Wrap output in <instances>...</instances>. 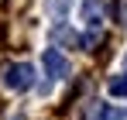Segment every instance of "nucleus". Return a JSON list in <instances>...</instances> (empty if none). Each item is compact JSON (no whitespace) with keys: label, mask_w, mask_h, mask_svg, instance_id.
<instances>
[{"label":"nucleus","mask_w":127,"mask_h":120,"mask_svg":"<svg viewBox=\"0 0 127 120\" xmlns=\"http://www.w3.org/2000/svg\"><path fill=\"white\" fill-rule=\"evenodd\" d=\"M3 82H7V89L24 93V89H31V86H34V69H31L28 62H17V65H10V69H7Z\"/></svg>","instance_id":"nucleus-1"},{"label":"nucleus","mask_w":127,"mask_h":120,"mask_svg":"<svg viewBox=\"0 0 127 120\" xmlns=\"http://www.w3.org/2000/svg\"><path fill=\"white\" fill-rule=\"evenodd\" d=\"M45 69H48V76H52V79L69 76V62H65V55L59 52V48H45Z\"/></svg>","instance_id":"nucleus-2"},{"label":"nucleus","mask_w":127,"mask_h":120,"mask_svg":"<svg viewBox=\"0 0 127 120\" xmlns=\"http://www.w3.org/2000/svg\"><path fill=\"white\" fill-rule=\"evenodd\" d=\"M52 41H55V45H69V48H83V38H79L69 24H62V21L52 28Z\"/></svg>","instance_id":"nucleus-3"},{"label":"nucleus","mask_w":127,"mask_h":120,"mask_svg":"<svg viewBox=\"0 0 127 120\" xmlns=\"http://www.w3.org/2000/svg\"><path fill=\"white\" fill-rule=\"evenodd\" d=\"M86 120H124V110L106 106V103H93V106L86 110Z\"/></svg>","instance_id":"nucleus-4"},{"label":"nucleus","mask_w":127,"mask_h":120,"mask_svg":"<svg viewBox=\"0 0 127 120\" xmlns=\"http://www.w3.org/2000/svg\"><path fill=\"white\" fill-rule=\"evenodd\" d=\"M103 14H106V10H103V3H100V0H86V3H83V17H86V24H89L93 31L103 24Z\"/></svg>","instance_id":"nucleus-5"},{"label":"nucleus","mask_w":127,"mask_h":120,"mask_svg":"<svg viewBox=\"0 0 127 120\" xmlns=\"http://www.w3.org/2000/svg\"><path fill=\"white\" fill-rule=\"evenodd\" d=\"M106 89H110V96H117V100H127V76H113Z\"/></svg>","instance_id":"nucleus-6"},{"label":"nucleus","mask_w":127,"mask_h":120,"mask_svg":"<svg viewBox=\"0 0 127 120\" xmlns=\"http://www.w3.org/2000/svg\"><path fill=\"white\" fill-rule=\"evenodd\" d=\"M69 3H72V0H48V10H52L55 17H62L65 10H69Z\"/></svg>","instance_id":"nucleus-7"},{"label":"nucleus","mask_w":127,"mask_h":120,"mask_svg":"<svg viewBox=\"0 0 127 120\" xmlns=\"http://www.w3.org/2000/svg\"><path fill=\"white\" fill-rule=\"evenodd\" d=\"M96 41H100V34L96 31H89V34H83V48L89 52V48H96Z\"/></svg>","instance_id":"nucleus-8"},{"label":"nucleus","mask_w":127,"mask_h":120,"mask_svg":"<svg viewBox=\"0 0 127 120\" xmlns=\"http://www.w3.org/2000/svg\"><path fill=\"white\" fill-rule=\"evenodd\" d=\"M124 69H127V55H124Z\"/></svg>","instance_id":"nucleus-9"}]
</instances>
